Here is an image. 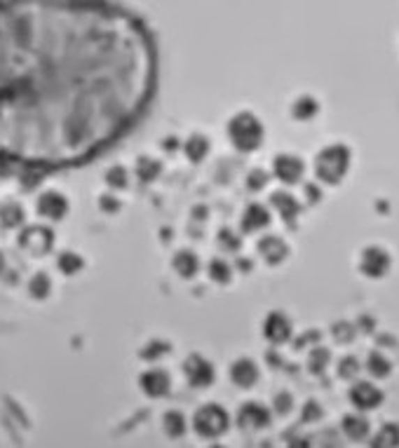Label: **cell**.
Returning <instances> with one entry per match:
<instances>
[{
	"instance_id": "1",
	"label": "cell",
	"mask_w": 399,
	"mask_h": 448,
	"mask_svg": "<svg viewBox=\"0 0 399 448\" xmlns=\"http://www.w3.org/2000/svg\"><path fill=\"white\" fill-rule=\"evenodd\" d=\"M350 164V150L345 146H329L317 155V176L326 183H338Z\"/></svg>"
},
{
	"instance_id": "2",
	"label": "cell",
	"mask_w": 399,
	"mask_h": 448,
	"mask_svg": "<svg viewBox=\"0 0 399 448\" xmlns=\"http://www.w3.org/2000/svg\"><path fill=\"white\" fill-rule=\"evenodd\" d=\"M230 139L240 150H254L263 139V127L259 125V120L254 115L244 113L230 123Z\"/></svg>"
},
{
	"instance_id": "3",
	"label": "cell",
	"mask_w": 399,
	"mask_h": 448,
	"mask_svg": "<svg viewBox=\"0 0 399 448\" xmlns=\"http://www.w3.org/2000/svg\"><path fill=\"white\" fill-rule=\"evenodd\" d=\"M195 427L200 434H221L228 427V415L218 406H204L202 411L197 413Z\"/></svg>"
},
{
	"instance_id": "4",
	"label": "cell",
	"mask_w": 399,
	"mask_h": 448,
	"mask_svg": "<svg viewBox=\"0 0 399 448\" xmlns=\"http://www.w3.org/2000/svg\"><path fill=\"white\" fill-rule=\"evenodd\" d=\"M390 270V256L381 247H369L362 254V272L369 277H383Z\"/></svg>"
},
{
	"instance_id": "5",
	"label": "cell",
	"mask_w": 399,
	"mask_h": 448,
	"mask_svg": "<svg viewBox=\"0 0 399 448\" xmlns=\"http://www.w3.org/2000/svg\"><path fill=\"white\" fill-rule=\"evenodd\" d=\"M350 399H352V404H355L357 408L366 411V408H376L378 404H381V401H383V392H381V389L373 387L371 383H359V385L352 387Z\"/></svg>"
},
{
	"instance_id": "6",
	"label": "cell",
	"mask_w": 399,
	"mask_h": 448,
	"mask_svg": "<svg viewBox=\"0 0 399 448\" xmlns=\"http://www.w3.org/2000/svg\"><path fill=\"white\" fill-rule=\"evenodd\" d=\"M275 171L285 183H296L303 176V162L294 155H280L275 160Z\"/></svg>"
},
{
	"instance_id": "7",
	"label": "cell",
	"mask_w": 399,
	"mask_h": 448,
	"mask_svg": "<svg viewBox=\"0 0 399 448\" xmlns=\"http://www.w3.org/2000/svg\"><path fill=\"white\" fill-rule=\"evenodd\" d=\"M289 334H292V324H289V319L285 315H280V312H273L266 322V336L273 343H285L289 338Z\"/></svg>"
},
{
	"instance_id": "8",
	"label": "cell",
	"mask_w": 399,
	"mask_h": 448,
	"mask_svg": "<svg viewBox=\"0 0 399 448\" xmlns=\"http://www.w3.org/2000/svg\"><path fill=\"white\" fill-rule=\"evenodd\" d=\"M268 420H270V415H268V408H263L259 404H247V406H242V411H240V425L244 427V430H256V427H263V425H268Z\"/></svg>"
},
{
	"instance_id": "9",
	"label": "cell",
	"mask_w": 399,
	"mask_h": 448,
	"mask_svg": "<svg viewBox=\"0 0 399 448\" xmlns=\"http://www.w3.org/2000/svg\"><path fill=\"white\" fill-rule=\"evenodd\" d=\"M261 254L266 256L270 263H280V261L287 256V247H285V242L278 238H266L261 242Z\"/></svg>"
},
{
	"instance_id": "10",
	"label": "cell",
	"mask_w": 399,
	"mask_h": 448,
	"mask_svg": "<svg viewBox=\"0 0 399 448\" xmlns=\"http://www.w3.org/2000/svg\"><path fill=\"white\" fill-rule=\"evenodd\" d=\"M233 380L237 383V385L249 387L256 380V366L249 360H240L233 366Z\"/></svg>"
},
{
	"instance_id": "11",
	"label": "cell",
	"mask_w": 399,
	"mask_h": 448,
	"mask_svg": "<svg viewBox=\"0 0 399 448\" xmlns=\"http://www.w3.org/2000/svg\"><path fill=\"white\" fill-rule=\"evenodd\" d=\"M188 373H190V380L195 383V385H207L214 371H211V366L207 362H202L200 357H195V360L188 362Z\"/></svg>"
},
{
	"instance_id": "12",
	"label": "cell",
	"mask_w": 399,
	"mask_h": 448,
	"mask_svg": "<svg viewBox=\"0 0 399 448\" xmlns=\"http://www.w3.org/2000/svg\"><path fill=\"white\" fill-rule=\"evenodd\" d=\"M141 385H144L146 392H151V394H165L167 387H170V380H167V376L163 371H151V373L144 376Z\"/></svg>"
},
{
	"instance_id": "13",
	"label": "cell",
	"mask_w": 399,
	"mask_h": 448,
	"mask_svg": "<svg viewBox=\"0 0 399 448\" xmlns=\"http://www.w3.org/2000/svg\"><path fill=\"white\" fill-rule=\"evenodd\" d=\"M273 204L280 209V214L285 216V219H287L289 223H294L296 214H299V211H301V207H299V204H296L294 197H292V195H287V193H278V195H273Z\"/></svg>"
},
{
	"instance_id": "14",
	"label": "cell",
	"mask_w": 399,
	"mask_h": 448,
	"mask_svg": "<svg viewBox=\"0 0 399 448\" xmlns=\"http://www.w3.org/2000/svg\"><path fill=\"white\" fill-rule=\"evenodd\" d=\"M343 432L350 439H362L369 432V422H366L362 415H347L343 420Z\"/></svg>"
},
{
	"instance_id": "15",
	"label": "cell",
	"mask_w": 399,
	"mask_h": 448,
	"mask_svg": "<svg viewBox=\"0 0 399 448\" xmlns=\"http://www.w3.org/2000/svg\"><path fill=\"white\" fill-rule=\"evenodd\" d=\"M268 221H270V216H268V211L261 207V204L249 207L247 216H244V226H247V230H256V228L268 226Z\"/></svg>"
},
{
	"instance_id": "16",
	"label": "cell",
	"mask_w": 399,
	"mask_h": 448,
	"mask_svg": "<svg viewBox=\"0 0 399 448\" xmlns=\"http://www.w3.org/2000/svg\"><path fill=\"white\" fill-rule=\"evenodd\" d=\"M399 444V427L395 425H385L381 434L373 439V446H395Z\"/></svg>"
},
{
	"instance_id": "17",
	"label": "cell",
	"mask_w": 399,
	"mask_h": 448,
	"mask_svg": "<svg viewBox=\"0 0 399 448\" xmlns=\"http://www.w3.org/2000/svg\"><path fill=\"white\" fill-rule=\"evenodd\" d=\"M369 371L373 376H378V378H385V376L390 373V362L381 355H371L369 357Z\"/></svg>"
},
{
	"instance_id": "18",
	"label": "cell",
	"mask_w": 399,
	"mask_h": 448,
	"mask_svg": "<svg viewBox=\"0 0 399 448\" xmlns=\"http://www.w3.org/2000/svg\"><path fill=\"white\" fill-rule=\"evenodd\" d=\"M296 118H313L315 113H317V104H315V99H310V97H303L299 101V104H296Z\"/></svg>"
},
{
	"instance_id": "19",
	"label": "cell",
	"mask_w": 399,
	"mask_h": 448,
	"mask_svg": "<svg viewBox=\"0 0 399 448\" xmlns=\"http://www.w3.org/2000/svg\"><path fill=\"white\" fill-rule=\"evenodd\" d=\"M326 360H329V352H326V350H315L313 357H310V369L315 371V373H317V371L324 369Z\"/></svg>"
},
{
	"instance_id": "20",
	"label": "cell",
	"mask_w": 399,
	"mask_h": 448,
	"mask_svg": "<svg viewBox=\"0 0 399 448\" xmlns=\"http://www.w3.org/2000/svg\"><path fill=\"white\" fill-rule=\"evenodd\" d=\"M359 371V364H357V360H352V357H347V360H343V364H340V376L343 378H352Z\"/></svg>"
},
{
	"instance_id": "21",
	"label": "cell",
	"mask_w": 399,
	"mask_h": 448,
	"mask_svg": "<svg viewBox=\"0 0 399 448\" xmlns=\"http://www.w3.org/2000/svg\"><path fill=\"white\" fill-rule=\"evenodd\" d=\"M289 406H292V399H289L287 394H282L278 399V408H280V411H289Z\"/></svg>"
},
{
	"instance_id": "22",
	"label": "cell",
	"mask_w": 399,
	"mask_h": 448,
	"mask_svg": "<svg viewBox=\"0 0 399 448\" xmlns=\"http://www.w3.org/2000/svg\"><path fill=\"white\" fill-rule=\"evenodd\" d=\"M317 415H319V408H317V406H315V404H310V406H308V415H306V418H308V420L317 418Z\"/></svg>"
}]
</instances>
